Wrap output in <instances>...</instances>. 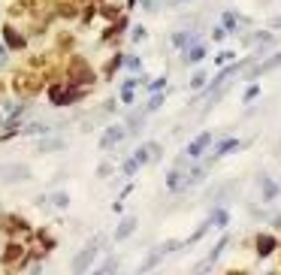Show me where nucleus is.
Returning <instances> with one entry per match:
<instances>
[{
  "instance_id": "1",
  "label": "nucleus",
  "mask_w": 281,
  "mask_h": 275,
  "mask_svg": "<svg viewBox=\"0 0 281 275\" xmlns=\"http://www.w3.org/2000/svg\"><path fill=\"white\" fill-rule=\"evenodd\" d=\"M94 254H97V242H91V245H88L82 254H76V260H73V269H76V272H85V269L91 266Z\"/></svg>"
},
{
  "instance_id": "2",
  "label": "nucleus",
  "mask_w": 281,
  "mask_h": 275,
  "mask_svg": "<svg viewBox=\"0 0 281 275\" xmlns=\"http://www.w3.org/2000/svg\"><path fill=\"white\" fill-rule=\"evenodd\" d=\"M209 142H212V133H200V136L188 145V154H191V157H200V154H203V148H206Z\"/></svg>"
},
{
  "instance_id": "3",
  "label": "nucleus",
  "mask_w": 281,
  "mask_h": 275,
  "mask_svg": "<svg viewBox=\"0 0 281 275\" xmlns=\"http://www.w3.org/2000/svg\"><path fill=\"white\" fill-rule=\"evenodd\" d=\"M121 136H124V127H109V130L103 133V139H100V145H103V148H106V145H115V142H118Z\"/></svg>"
},
{
  "instance_id": "4",
  "label": "nucleus",
  "mask_w": 281,
  "mask_h": 275,
  "mask_svg": "<svg viewBox=\"0 0 281 275\" xmlns=\"http://www.w3.org/2000/svg\"><path fill=\"white\" fill-rule=\"evenodd\" d=\"M272 248H275V239H272V236H260V239H257V257H269Z\"/></svg>"
},
{
  "instance_id": "5",
  "label": "nucleus",
  "mask_w": 281,
  "mask_h": 275,
  "mask_svg": "<svg viewBox=\"0 0 281 275\" xmlns=\"http://www.w3.org/2000/svg\"><path fill=\"white\" fill-rule=\"evenodd\" d=\"M3 173H6V179H9V182H24V179L30 176V173H27V167H12V170H3Z\"/></svg>"
},
{
  "instance_id": "6",
  "label": "nucleus",
  "mask_w": 281,
  "mask_h": 275,
  "mask_svg": "<svg viewBox=\"0 0 281 275\" xmlns=\"http://www.w3.org/2000/svg\"><path fill=\"white\" fill-rule=\"evenodd\" d=\"M133 227H136V218H127V221H124V224H121V230H118V233H115V236H118V239H124V236H127V233H133Z\"/></svg>"
},
{
  "instance_id": "7",
  "label": "nucleus",
  "mask_w": 281,
  "mask_h": 275,
  "mask_svg": "<svg viewBox=\"0 0 281 275\" xmlns=\"http://www.w3.org/2000/svg\"><path fill=\"white\" fill-rule=\"evenodd\" d=\"M230 148H236V139H227V142H221V145H218V151H215V157H221V154H227Z\"/></svg>"
},
{
  "instance_id": "8",
  "label": "nucleus",
  "mask_w": 281,
  "mask_h": 275,
  "mask_svg": "<svg viewBox=\"0 0 281 275\" xmlns=\"http://www.w3.org/2000/svg\"><path fill=\"white\" fill-rule=\"evenodd\" d=\"M263 194H266V200H272V197L278 194V188H275V185H272L269 179H263Z\"/></svg>"
},
{
  "instance_id": "9",
  "label": "nucleus",
  "mask_w": 281,
  "mask_h": 275,
  "mask_svg": "<svg viewBox=\"0 0 281 275\" xmlns=\"http://www.w3.org/2000/svg\"><path fill=\"white\" fill-rule=\"evenodd\" d=\"M18 251H21L18 245H9V248H6V254H3V263H12V260L18 257Z\"/></svg>"
},
{
  "instance_id": "10",
  "label": "nucleus",
  "mask_w": 281,
  "mask_h": 275,
  "mask_svg": "<svg viewBox=\"0 0 281 275\" xmlns=\"http://www.w3.org/2000/svg\"><path fill=\"white\" fill-rule=\"evenodd\" d=\"M188 61H191V64L203 61V48H200V45H197V48H191V51H188Z\"/></svg>"
},
{
  "instance_id": "11",
  "label": "nucleus",
  "mask_w": 281,
  "mask_h": 275,
  "mask_svg": "<svg viewBox=\"0 0 281 275\" xmlns=\"http://www.w3.org/2000/svg\"><path fill=\"white\" fill-rule=\"evenodd\" d=\"M191 39H194V36H188V33H176V36H173V42H176V45H188Z\"/></svg>"
},
{
  "instance_id": "12",
  "label": "nucleus",
  "mask_w": 281,
  "mask_h": 275,
  "mask_svg": "<svg viewBox=\"0 0 281 275\" xmlns=\"http://www.w3.org/2000/svg\"><path fill=\"white\" fill-rule=\"evenodd\" d=\"M179 179H182V176H179V173H170V179H166V185H170V188H173V191H176V188H179V185H182V182H179Z\"/></svg>"
},
{
  "instance_id": "13",
  "label": "nucleus",
  "mask_w": 281,
  "mask_h": 275,
  "mask_svg": "<svg viewBox=\"0 0 281 275\" xmlns=\"http://www.w3.org/2000/svg\"><path fill=\"white\" fill-rule=\"evenodd\" d=\"M230 58H233V51H221V54H218L215 61H218V64H224V61H230Z\"/></svg>"
},
{
  "instance_id": "14",
  "label": "nucleus",
  "mask_w": 281,
  "mask_h": 275,
  "mask_svg": "<svg viewBox=\"0 0 281 275\" xmlns=\"http://www.w3.org/2000/svg\"><path fill=\"white\" fill-rule=\"evenodd\" d=\"M203 82H206V76L200 73V76H194V82H191V85H194V88H203Z\"/></svg>"
},
{
  "instance_id": "15",
  "label": "nucleus",
  "mask_w": 281,
  "mask_h": 275,
  "mask_svg": "<svg viewBox=\"0 0 281 275\" xmlns=\"http://www.w3.org/2000/svg\"><path fill=\"white\" fill-rule=\"evenodd\" d=\"M54 206H67V194H54Z\"/></svg>"
},
{
  "instance_id": "16",
  "label": "nucleus",
  "mask_w": 281,
  "mask_h": 275,
  "mask_svg": "<svg viewBox=\"0 0 281 275\" xmlns=\"http://www.w3.org/2000/svg\"><path fill=\"white\" fill-rule=\"evenodd\" d=\"M133 39H145V27H136L133 30Z\"/></svg>"
}]
</instances>
